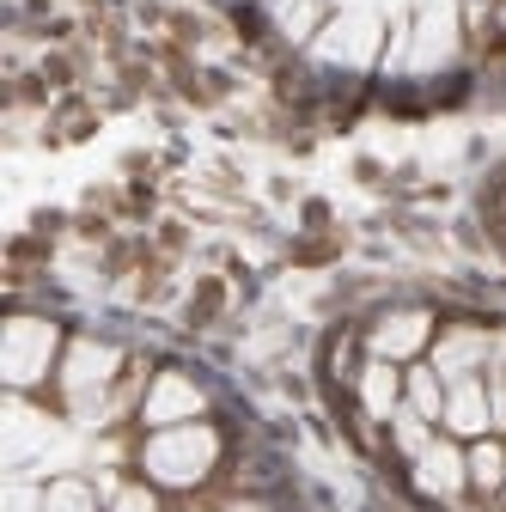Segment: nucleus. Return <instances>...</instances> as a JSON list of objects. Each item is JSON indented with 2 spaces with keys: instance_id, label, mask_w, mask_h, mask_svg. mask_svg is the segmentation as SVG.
Returning <instances> with one entry per match:
<instances>
[{
  "instance_id": "obj_1",
  "label": "nucleus",
  "mask_w": 506,
  "mask_h": 512,
  "mask_svg": "<svg viewBox=\"0 0 506 512\" xmlns=\"http://www.w3.org/2000/svg\"><path fill=\"white\" fill-rule=\"evenodd\" d=\"M208 458H214V433L208 427H165L153 445H147V470L159 476V482H196L202 470H208Z\"/></svg>"
},
{
  "instance_id": "obj_2",
  "label": "nucleus",
  "mask_w": 506,
  "mask_h": 512,
  "mask_svg": "<svg viewBox=\"0 0 506 512\" xmlns=\"http://www.w3.org/2000/svg\"><path fill=\"white\" fill-rule=\"evenodd\" d=\"M488 348H494V336L488 330H470V324H458V330H446L439 336V348H433V372L439 378H476L482 366H488Z\"/></svg>"
},
{
  "instance_id": "obj_3",
  "label": "nucleus",
  "mask_w": 506,
  "mask_h": 512,
  "mask_svg": "<svg viewBox=\"0 0 506 512\" xmlns=\"http://www.w3.org/2000/svg\"><path fill=\"white\" fill-rule=\"evenodd\" d=\"M415 482H421V494H458L464 482H470V458L458 452V445H446V439H433L427 452L415 458Z\"/></svg>"
},
{
  "instance_id": "obj_4",
  "label": "nucleus",
  "mask_w": 506,
  "mask_h": 512,
  "mask_svg": "<svg viewBox=\"0 0 506 512\" xmlns=\"http://www.w3.org/2000/svg\"><path fill=\"white\" fill-rule=\"evenodd\" d=\"M446 427L452 433H488V384L482 378H452L446 391Z\"/></svg>"
},
{
  "instance_id": "obj_5",
  "label": "nucleus",
  "mask_w": 506,
  "mask_h": 512,
  "mask_svg": "<svg viewBox=\"0 0 506 512\" xmlns=\"http://www.w3.org/2000/svg\"><path fill=\"white\" fill-rule=\"evenodd\" d=\"M360 403H366V415L391 421V415L403 409V372H397L391 360H372V366L360 372Z\"/></svg>"
},
{
  "instance_id": "obj_6",
  "label": "nucleus",
  "mask_w": 506,
  "mask_h": 512,
  "mask_svg": "<svg viewBox=\"0 0 506 512\" xmlns=\"http://www.w3.org/2000/svg\"><path fill=\"white\" fill-rule=\"evenodd\" d=\"M427 342V317L421 311H397V317H385V324L372 330V354L378 360H403V354H415Z\"/></svg>"
},
{
  "instance_id": "obj_7",
  "label": "nucleus",
  "mask_w": 506,
  "mask_h": 512,
  "mask_svg": "<svg viewBox=\"0 0 506 512\" xmlns=\"http://www.w3.org/2000/svg\"><path fill=\"white\" fill-rule=\"evenodd\" d=\"M49 348H55V330H43V324H19L13 342H7V372H13L19 384H31L37 366H49Z\"/></svg>"
},
{
  "instance_id": "obj_8",
  "label": "nucleus",
  "mask_w": 506,
  "mask_h": 512,
  "mask_svg": "<svg viewBox=\"0 0 506 512\" xmlns=\"http://www.w3.org/2000/svg\"><path fill=\"white\" fill-rule=\"evenodd\" d=\"M202 397H196V384H183V378H159L153 384V397H147V421L153 427H171L177 415H196Z\"/></svg>"
},
{
  "instance_id": "obj_9",
  "label": "nucleus",
  "mask_w": 506,
  "mask_h": 512,
  "mask_svg": "<svg viewBox=\"0 0 506 512\" xmlns=\"http://www.w3.org/2000/svg\"><path fill=\"white\" fill-rule=\"evenodd\" d=\"M403 403H409L415 415H427V421H446V384H439L433 366L403 372Z\"/></svg>"
},
{
  "instance_id": "obj_10",
  "label": "nucleus",
  "mask_w": 506,
  "mask_h": 512,
  "mask_svg": "<svg viewBox=\"0 0 506 512\" xmlns=\"http://www.w3.org/2000/svg\"><path fill=\"white\" fill-rule=\"evenodd\" d=\"M110 366H116V354H110V348L80 342V348H74V360H68V391H74V397H86L92 384H104V378H110Z\"/></svg>"
},
{
  "instance_id": "obj_11",
  "label": "nucleus",
  "mask_w": 506,
  "mask_h": 512,
  "mask_svg": "<svg viewBox=\"0 0 506 512\" xmlns=\"http://www.w3.org/2000/svg\"><path fill=\"white\" fill-rule=\"evenodd\" d=\"M470 482H476V488H488V494L506 482V452H500L494 439H482L476 452H470Z\"/></svg>"
},
{
  "instance_id": "obj_12",
  "label": "nucleus",
  "mask_w": 506,
  "mask_h": 512,
  "mask_svg": "<svg viewBox=\"0 0 506 512\" xmlns=\"http://www.w3.org/2000/svg\"><path fill=\"white\" fill-rule=\"evenodd\" d=\"M391 433H397V445H403V452H409V458H421V452H427V445H433V439H427V415H415L409 403H403V409L391 415Z\"/></svg>"
},
{
  "instance_id": "obj_13",
  "label": "nucleus",
  "mask_w": 506,
  "mask_h": 512,
  "mask_svg": "<svg viewBox=\"0 0 506 512\" xmlns=\"http://www.w3.org/2000/svg\"><path fill=\"white\" fill-rule=\"evenodd\" d=\"M43 512H92V494L80 482H55L49 500H43Z\"/></svg>"
},
{
  "instance_id": "obj_14",
  "label": "nucleus",
  "mask_w": 506,
  "mask_h": 512,
  "mask_svg": "<svg viewBox=\"0 0 506 512\" xmlns=\"http://www.w3.org/2000/svg\"><path fill=\"white\" fill-rule=\"evenodd\" d=\"M318 13H324V0H293V7H287V37H311Z\"/></svg>"
},
{
  "instance_id": "obj_15",
  "label": "nucleus",
  "mask_w": 506,
  "mask_h": 512,
  "mask_svg": "<svg viewBox=\"0 0 506 512\" xmlns=\"http://www.w3.org/2000/svg\"><path fill=\"white\" fill-rule=\"evenodd\" d=\"M488 421H494V433H506V378L488 384Z\"/></svg>"
},
{
  "instance_id": "obj_16",
  "label": "nucleus",
  "mask_w": 506,
  "mask_h": 512,
  "mask_svg": "<svg viewBox=\"0 0 506 512\" xmlns=\"http://www.w3.org/2000/svg\"><path fill=\"white\" fill-rule=\"evenodd\" d=\"M116 512H153V494H141V488H135V494H122Z\"/></svg>"
},
{
  "instance_id": "obj_17",
  "label": "nucleus",
  "mask_w": 506,
  "mask_h": 512,
  "mask_svg": "<svg viewBox=\"0 0 506 512\" xmlns=\"http://www.w3.org/2000/svg\"><path fill=\"white\" fill-rule=\"evenodd\" d=\"M232 512H263V506H232Z\"/></svg>"
},
{
  "instance_id": "obj_18",
  "label": "nucleus",
  "mask_w": 506,
  "mask_h": 512,
  "mask_svg": "<svg viewBox=\"0 0 506 512\" xmlns=\"http://www.w3.org/2000/svg\"><path fill=\"white\" fill-rule=\"evenodd\" d=\"M275 7H293V0H275Z\"/></svg>"
}]
</instances>
